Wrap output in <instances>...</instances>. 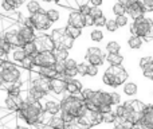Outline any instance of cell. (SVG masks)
<instances>
[{
    "label": "cell",
    "mask_w": 153,
    "mask_h": 129,
    "mask_svg": "<svg viewBox=\"0 0 153 129\" xmlns=\"http://www.w3.org/2000/svg\"><path fill=\"white\" fill-rule=\"evenodd\" d=\"M122 93L128 97V100H132L133 97H136L138 94V85L133 81H128L122 86Z\"/></svg>",
    "instance_id": "cell-17"
},
{
    "label": "cell",
    "mask_w": 153,
    "mask_h": 129,
    "mask_svg": "<svg viewBox=\"0 0 153 129\" xmlns=\"http://www.w3.org/2000/svg\"><path fill=\"white\" fill-rule=\"evenodd\" d=\"M65 129H71V127H69V125H67V127H66V128H65Z\"/></svg>",
    "instance_id": "cell-50"
},
{
    "label": "cell",
    "mask_w": 153,
    "mask_h": 129,
    "mask_svg": "<svg viewBox=\"0 0 153 129\" xmlns=\"http://www.w3.org/2000/svg\"><path fill=\"white\" fill-rule=\"evenodd\" d=\"M43 104V109L47 114L50 116H58L61 114L62 108H61V100L56 97H54L53 94H48L47 97L45 98L43 101H40Z\"/></svg>",
    "instance_id": "cell-9"
},
{
    "label": "cell",
    "mask_w": 153,
    "mask_h": 129,
    "mask_svg": "<svg viewBox=\"0 0 153 129\" xmlns=\"http://www.w3.org/2000/svg\"><path fill=\"white\" fill-rule=\"evenodd\" d=\"M51 94L59 100L66 95V81L63 75H58L55 79H51Z\"/></svg>",
    "instance_id": "cell-10"
},
{
    "label": "cell",
    "mask_w": 153,
    "mask_h": 129,
    "mask_svg": "<svg viewBox=\"0 0 153 129\" xmlns=\"http://www.w3.org/2000/svg\"><path fill=\"white\" fill-rule=\"evenodd\" d=\"M22 48H23V51L26 53L27 57H32V58H35V57L39 54V51H38V47H36V45H35V42L24 43V46Z\"/></svg>",
    "instance_id": "cell-28"
},
{
    "label": "cell",
    "mask_w": 153,
    "mask_h": 129,
    "mask_svg": "<svg viewBox=\"0 0 153 129\" xmlns=\"http://www.w3.org/2000/svg\"><path fill=\"white\" fill-rule=\"evenodd\" d=\"M22 73H23V69L19 65L12 69H0V81L8 85L20 84Z\"/></svg>",
    "instance_id": "cell-4"
},
{
    "label": "cell",
    "mask_w": 153,
    "mask_h": 129,
    "mask_svg": "<svg viewBox=\"0 0 153 129\" xmlns=\"http://www.w3.org/2000/svg\"><path fill=\"white\" fill-rule=\"evenodd\" d=\"M38 32L35 31L34 28H30V27H26L20 23V28H19V35H20L22 40L24 43H28V42H34L35 38H36Z\"/></svg>",
    "instance_id": "cell-15"
},
{
    "label": "cell",
    "mask_w": 153,
    "mask_h": 129,
    "mask_svg": "<svg viewBox=\"0 0 153 129\" xmlns=\"http://www.w3.org/2000/svg\"><path fill=\"white\" fill-rule=\"evenodd\" d=\"M31 71H34V73L45 77V78H47V79H55L56 77H58V74L55 73L54 67H40V66H34Z\"/></svg>",
    "instance_id": "cell-16"
},
{
    "label": "cell",
    "mask_w": 153,
    "mask_h": 129,
    "mask_svg": "<svg viewBox=\"0 0 153 129\" xmlns=\"http://www.w3.org/2000/svg\"><path fill=\"white\" fill-rule=\"evenodd\" d=\"M53 53H54V55H55L56 61L66 62L67 59L70 58V51L66 50V48H63V47H55V50H54Z\"/></svg>",
    "instance_id": "cell-29"
},
{
    "label": "cell",
    "mask_w": 153,
    "mask_h": 129,
    "mask_svg": "<svg viewBox=\"0 0 153 129\" xmlns=\"http://www.w3.org/2000/svg\"><path fill=\"white\" fill-rule=\"evenodd\" d=\"M15 129H30V127H27V125H18Z\"/></svg>",
    "instance_id": "cell-48"
},
{
    "label": "cell",
    "mask_w": 153,
    "mask_h": 129,
    "mask_svg": "<svg viewBox=\"0 0 153 129\" xmlns=\"http://www.w3.org/2000/svg\"><path fill=\"white\" fill-rule=\"evenodd\" d=\"M85 61L90 65L98 66V67H103L106 63V57H86L85 55Z\"/></svg>",
    "instance_id": "cell-31"
},
{
    "label": "cell",
    "mask_w": 153,
    "mask_h": 129,
    "mask_svg": "<svg viewBox=\"0 0 153 129\" xmlns=\"http://www.w3.org/2000/svg\"><path fill=\"white\" fill-rule=\"evenodd\" d=\"M35 66V61L32 57H26V58L23 59V62L20 63V67L24 69V70H32V67Z\"/></svg>",
    "instance_id": "cell-36"
},
{
    "label": "cell",
    "mask_w": 153,
    "mask_h": 129,
    "mask_svg": "<svg viewBox=\"0 0 153 129\" xmlns=\"http://www.w3.org/2000/svg\"><path fill=\"white\" fill-rule=\"evenodd\" d=\"M144 40H145L146 43H151V42H153V23H152L151 28H149L148 34H146V37L144 38Z\"/></svg>",
    "instance_id": "cell-47"
},
{
    "label": "cell",
    "mask_w": 153,
    "mask_h": 129,
    "mask_svg": "<svg viewBox=\"0 0 153 129\" xmlns=\"http://www.w3.org/2000/svg\"><path fill=\"white\" fill-rule=\"evenodd\" d=\"M105 71H108L111 77L114 78L116 86L118 89L120 86H124L128 81H129V71L124 67V66H108L105 69Z\"/></svg>",
    "instance_id": "cell-5"
},
{
    "label": "cell",
    "mask_w": 153,
    "mask_h": 129,
    "mask_svg": "<svg viewBox=\"0 0 153 129\" xmlns=\"http://www.w3.org/2000/svg\"><path fill=\"white\" fill-rule=\"evenodd\" d=\"M114 19H116V22H117V24H118L120 28H122V27H126V26H130L129 22H132V20H130V18H129V15L116 16Z\"/></svg>",
    "instance_id": "cell-35"
},
{
    "label": "cell",
    "mask_w": 153,
    "mask_h": 129,
    "mask_svg": "<svg viewBox=\"0 0 153 129\" xmlns=\"http://www.w3.org/2000/svg\"><path fill=\"white\" fill-rule=\"evenodd\" d=\"M83 89H85V86H83V84L79 81V78L69 79V81L66 82V94H70V95L81 94Z\"/></svg>",
    "instance_id": "cell-13"
},
{
    "label": "cell",
    "mask_w": 153,
    "mask_h": 129,
    "mask_svg": "<svg viewBox=\"0 0 153 129\" xmlns=\"http://www.w3.org/2000/svg\"><path fill=\"white\" fill-rule=\"evenodd\" d=\"M83 20H85V26H86V28H94L95 27V19L93 18L91 15H86L83 16Z\"/></svg>",
    "instance_id": "cell-43"
},
{
    "label": "cell",
    "mask_w": 153,
    "mask_h": 129,
    "mask_svg": "<svg viewBox=\"0 0 153 129\" xmlns=\"http://www.w3.org/2000/svg\"><path fill=\"white\" fill-rule=\"evenodd\" d=\"M78 63H79V62L76 61L75 58L70 57V58L66 61V67L67 69H76V67H78Z\"/></svg>",
    "instance_id": "cell-45"
},
{
    "label": "cell",
    "mask_w": 153,
    "mask_h": 129,
    "mask_svg": "<svg viewBox=\"0 0 153 129\" xmlns=\"http://www.w3.org/2000/svg\"><path fill=\"white\" fill-rule=\"evenodd\" d=\"M85 105V101L76 98L75 95H70L66 94L63 98L61 100V108L62 112H66V113H70L76 119V114H78L79 109Z\"/></svg>",
    "instance_id": "cell-2"
},
{
    "label": "cell",
    "mask_w": 153,
    "mask_h": 129,
    "mask_svg": "<svg viewBox=\"0 0 153 129\" xmlns=\"http://www.w3.org/2000/svg\"><path fill=\"white\" fill-rule=\"evenodd\" d=\"M67 125L66 122L63 121V119L61 117V114H58V116H53L50 119V121H48V125L47 128L50 129H65Z\"/></svg>",
    "instance_id": "cell-21"
},
{
    "label": "cell",
    "mask_w": 153,
    "mask_h": 129,
    "mask_svg": "<svg viewBox=\"0 0 153 129\" xmlns=\"http://www.w3.org/2000/svg\"><path fill=\"white\" fill-rule=\"evenodd\" d=\"M13 50V47L10 45V43H7L4 39H1L0 38V51H4V53H7V54H10L11 51Z\"/></svg>",
    "instance_id": "cell-44"
},
{
    "label": "cell",
    "mask_w": 153,
    "mask_h": 129,
    "mask_svg": "<svg viewBox=\"0 0 153 129\" xmlns=\"http://www.w3.org/2000/svg\"><path fill=\"white\" fill-rule=\"evenodd\" d=\"M109 18L106 15H102L100 18L95 19V28H102V27H106V23H108Z\"/></svg>",
    "instance_id": "cell-41"
},
{
    "label": "cell",
    "mask_w": 153,
    "mask_h": 129,
    "mask_svg": "<svg viewBox=\"0 0 153 129\" xmlns=\"http://www.w3.org/2000/svg\"><path fill=\"white\" fill-rule=\"evenodd\" d=\"M138 67H140L141 73L145 70H149V69H153V57L152 55L141 57L138 59Z\"/></svg>",
    "instance_id": "cell-26"
},
{
    "label": "cell",
    "mask_w": 153,
    "mask_h": 129,
    "mask_svg": "<svg viewBox=\"0 0 153 129\" xmlns=\"http://www.w3.org/2000/svg\"><path fill=\"white\" fill-rule=\"evenodd\" d=\"M111 15L113 18L116 16H121V15H128L126 12V7L122 1H116L113 5H111Z\"/></svg>",
    "instance_id": "cell-27"
},
{
    "label": "cell",
    "mask_w": 153,
    "mask_h": 129,
    "mask_svg": "<svg viewBox=\"0 0 153 129\" xmlns=\"http://www.w3.org/2000/svg\"><path fill=\"white\" fill-rule=\"evenodd\" d=\"M66 32H67V34H69L74 40L79 39V38H82V35H83V30L76 28V27H73V26H69V24L66 26Z\"/></svg>",
    "instance_id": "cell-32"
},
{
    "label": "cell",
    "mask_w": 153,
    "mask_h": 129,
    "mask_svg": "<svg viewBox=\"0 0 153 129\" xmlns=\"http://www.w3.org/2000/svg\"><path fill=\"white\" fill-rule=\"evenodd\" d=\"M87 67H89V63L86 61H82L78 63V74L82 78H86L87 77Z\"/></svg>",
    "instance_id": "cell-38"
},
{
    "label": "cell",
    "mask_w": 153,
    "mask_h": 129,
    "mask_svg": "<svg viewBox=\"0 0 153 129\" xmlns=\"http://www.w3.org/2000/svg\"><path fill=\"white\" fill-rule=\"evenodd\" d=\"M106 54H121V43L118 40H109L105 45Z\"/></svg>",
    "instance_id": "cell-23"
},
{
    "label": "cell",
    "mask_w": 153,
    "mask_h": 129,
    "mask_svg": "<svg viewBox=\"0 0 153 129\" xmlns=\"http://www.w3.org/2000/svg\"><path fill=\"white\" fill-rule=\"evenodd\" d=\"M125 57L122 54H106V62L109 66H122Z\"/></svg>",
    "instance_id": "cell-22"
},
{
    "label": "cell",
    "mask_w": 153,
    "mask_h": 129,
    "mask_svg": "<svg viewBox=\"0 0 153 129\" xmlns=\"http://www.w3.org/2000/svg\"><path fill=\"white\" fill-rule=\"evenodd\" d=\"M128 106L132 108L133 112H137V113H145V110L148 109V105L149 104L144 102L143 100L140 98H132V100H125L124 101Z\"/></svg>",
    "instance_id": "cell-14"
},
{
    "label": "cell",
    "mask_w": 153,
    "mask_h": 129,
    "mask_svg": "<svg viewBox=\"0 0 153 129\" xmlns=\"http://www.w3.org/2000/svg\"><path fill=\"white\" fill-rule=\"evenodd\" d=\"M145 43L146 42L144 40V38H140V37H129L126 40V46L130 50H141Z\"/></svg>",
    "instance_id": "cell-19"
},
{
    "label": "cell",
    "mask_w": 153,
    "mask_h": 129,
    "mask_svg": "<svg viewBox=\"0 0 153 129\" xmlns=\"http://www.w3.org/2000/svg\"><path fill=\"white\" fill-rule=\"evenodd\" d=\"M35 66H40V67H53L56 63V58L54 53H39L34 58Z\"/></svg>",
    "instance_id": "cell-11"
},
{
    "label": "cell",
    "mask_w": 153,
    "mask_h": 129,
    "mask_svg": "<svg viewBox=\"0 0 153 129\" xmlns=\"http://www.w3.org/2000/svg\"><path fill=\"white\" fill-rule=\"evenodd\" d=\"M141 127L144 129H153V108L152 102L148 105V109L144 113V117L141 120Z\"/></svg>",
    "instance_id": "cell-18"
},
{
    "label": "cell",
    "mask_w": 153,
    "mask_h": 129,
    "mask_svg": "<svg viewBox=\"0 0 153 129\" xmlns=\"http://www.w3.org/2000/svg\"><path fill=\"white\" fill-rule=\"evenodd\" d=\"M67 24L73 27H76V28H86L85 26V20H83V15H82L79 11H70L69 16H67Z\"/></svg>",
    "instance_id": "cell-12"
},
{
    "label": "cell",
    "mask_w": 153,
    "mask_h": 129,
    "mask_svg": "<svg viewBox=\"0 0 153 129\" xmlns=\"http://www.w3.org/2000/svg\"><path fill=\"white\" fill-rule=\"evenodd\" d=\"M132 129H144V128L141 127V124H137V125H133Z\"/></svg>",
    "instance_id": "cell-49"
},
{
    "label": "cell",
    "mask_w": 153,
    "mask_h": 129,
    "mask_svg": "<svg viewBox=\"0 0 153 129\" xmlns=\"http://www.w3.org/2000/svg\"><path fill=\"white\" fill-rule=\"evenodd\" d=\"M32 89L43 92L45 94H51V79H47L45 77L39 75V74L31 71V81H30Z\"/></svg>",
    "instance_id": "cell-8"
},
{
    "label": "cell",
    "mask_w": 153,
    "mask_h": 129,
    "mask_svg": "<svg viewBox=\"0 0 153 129\" xmlns=\"http://www.w3.org/2000/svg\"><path fill=\"white\" fill-rule=\"evenodd\" d=\"M26 57L27 55H26V53L23 51V48H22V47H16V48H13V50L10 53V61H12L13 63L20 66V63L23 62V59L26 58Z\"/></svg>",
    "instance_id": "cell-20"
},
{
    "label": "cell",
    "mask_w": 153,
    "mask_h": 129,
    "mask_svg": "<svg viewBox=\"0 0 153 129\" xmlns=\"http://www.w3.org/2000/svg\"><path fill=\"white\" fill-rule=\"evenodd\" d=\"M19 28H20V23H16L11 28H8L7 31L1 34V39H4L7 43H10L13 48L23 47L24 46V42L22 40L20 35H19Z\"/></svg>",
    "instance_id": "cell-6"
},
{
    "label": "cell",
    "mask_w": 153,
    "mask_h": 129,
    "mask_svg": "<svg viewBox=\"0 0 153 129\" xmlns=\"http://www.w3.org/2000/svg\"><path fill=\"white\" fill-rule=\"evenodd\" d=\"M100 69L101 67H98V66L89 63V67H87V77H89V78H97L98 74H100Z\"/></svg>",
    "instance_id": "cell-39"
},
{
    "label": "cell",
    "mask_w": 153,
    "mask_h": 129,
    "mask_svg": "<svg viewBox=\"0 0 153 129\" xmlns=\"http://www.w3.org/2000/svg\"><path fill=\"white\" fill-rule=\"evenodd\" d=\"M85 55L86 57H106V54L100 46H89L86 48Z\"/></svg>",
    "instance_id": "cell-30"
},
{
    "label": "cell",
    "mask_w": 153,
    "mask_h": 129,
    "mask_svg": "<svg viewBox=\"0 0 153 129\" xmlns=\"http://www.w3.org/2000/svg\"><path fill=\"white\" fill-rule=\"evenodd\" d=\"M105 28L108 30V32H110V34H114V32H117L120 30V27H118V24H117L116 19H114V18H109V20H108V23H106Z\"/></svg>",
    "instance_id": "cell-34"
},
{
    "label": "cell",
    "mask_w": 153,
    "mask_h": 129,
    "mask_svg": "<svg viewBox=\"0 0 153 129\" xmlns=\"http://www.w3.org/2000/svg\"><path fill=\"white\" fill-rule=\"evenodd\" d=\"M141 4H143V8L145 10V12L152 15L153 13V0H141Z\"/></svg>",
    "instance_id": "cell-40"
},
{
    "label": "cell",
    "mask_w": 153,
    "mask_h": 129,
    "mask_svg": "<svg viewBox=\"0 0 153 129\" xmlns=\"http://www.w3.org/2000/svg\"><path fill=\"white\" fill-rule=\"evenodd\" d=\"M61 117L63 119V121L66 122V125H71L73 122L75 121V117L73 116V114H70V113H66V112H61Z\"/></svg>",
    "instance_id": "cell-42"
},
{
    "label": "cell",
    "mask_w": 153,
    "mask_h": 129,
    "mask_svg": "<svg viewBox=\"0 0 153 129\" xmlns=\"http://www.w3.org/2000/svg\"><path fill=\"white\" fill-rule=\"evenodd\" d=\"M143 77L146 79V81L153 82V69H149V70L143 71Z\"/></svg>",
    "instance_id": "cell-46"
},
{
    "label": "cell",
    "mask_w": 153,
    "mask_h": 129,
    "mask_svg": "<svg viewBox=\"0 0 153 129\" xmlns=\"http://www.w3.org/2000/svg\"><path fill=\"white\" fill-rule=\"evenodd\" d=\"M32 20V23H34V28L36 32H50L51 30L54 28V24L50 22V19H48L47 13H46L45 10H42L40 12L35 13V15L30 16Z\"/></svg>",
    "instance_id": "cell-3"
},
{
    "label": "cell",
    "mask_w": 153,
    "mask_h": 129,
    "mask_svg": "<svg viewBox=\"0 0 153 129\" xmlns=\"http://www.w3.org/2000/svg\"><path fill=\"white\" fill-rule=\"evenodd\" d=\"M152 95H153V87H152Z\"/></svg>",
    "instance_id": "cell-51"
},
{
    "label": "cell",
    "mask_w": 153,
    "mask_h": 129,
    "mask_svg": "<svg viewBox=\"0 0 153 129\" xmlns=\"http://www.w3.org/2000/svg\"><path fill=\"white\" fill-rule=\"evenodd\" d=\"M111 95V106L116 108V106H120L124 104V100H122V94L120 92H110Z\"/></svg>",
    "instance_id": "cell-33"
},
{
    "label": "cell",
    "mask_w": 153,
    "mask_h": 129,
    "mask_svg": "<svg viewBox=\"0 0 153 129\" xmlns=\"http://www.w3.org/2000/svg\"><path fill=\"white\" fill-rule=\"evenodd\" d=\"M74 46H75V40L73 39V38L66 32V34L62 37L61 42L56 45V47H63V48H66V50L70 51L71 48H74Z\"/></svg>",
    "instance_id": "cell-24"
},
{
    "label": "cell",
    "mask_w": 153,
    "mask_h": 129,
    "mask_svg": "<svg viewBox=\"0 0 153 129\" xmlns=\"http://www.w3.org/2000/svg\"><path fill=\"white\" fill-rule=\"evenodd\" d=\"M153 20L151 18V15H148L146 18L140 19V20L132 22L129 26V34L130 37H140V38H145L148 34L149 28H151Z\"/></svg>",
    "instance_id": "cell-1"
},
{
    "label": "cell",
    "mask_w": 153,
    "mask_h": 129,
    "mask_svg": "<svg viewBox=\"0 0 153 129\" xmlns=\"http://www.w3.org/2000/svg\"><path fill=\"white\" fill-rule=\"evenodd\" d=\"M54 70H55V73L58 74V75H65V73H66V62L63 61H56V63L53 66Z\"/></svg>",
    "instance_id": "cell-37"
},
{
    "label": "cell",
    "mask_w": 153,
    "mask_h": 129,
    "mask_svg": "<svg viewBox=\"0 0 153 129\" xmlns=\"http://www.w3.org/2000/svg\"><path fill=\"white\" fill-rule=\"evenodd\" d=\"M89 38H90V40H91V42L101 43V42H103V39H105V32H103L101 28H95V27H94V28L90 30Z\"/></svg>",
    "instance_id": "cell-25"
},
{
    "label": "cell",
    "mask_w": 153,
    "mask_h": 129,
    "mask_svg": "<svg viewBox=\"0 0 153 129\" xmlns=\"http://www.w3.org/2000/svg\"><path fill=\"white\" fill-rule=\"evenodd\" d=\"M34 42L39 53H53L55 50V43L48 32H38Z\"/></svg>",
    "instance_id": "cell-7"
}]
</instances>
